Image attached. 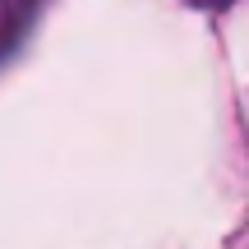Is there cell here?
I'll return each mask as SVG.
<instances>
[{"label":"cell","mask_w":249,"mask_h":249,"mask_svg":"<svg viewBox=\"0 0 249 249\" xmlns=\"http://www.w3.org/2000/svg\"><path fill=\"white\" fill-rule=\"evenodd\" d=\"M33 5H37V0H0V55L18 42V33H23Z\"/></svg>","instance_id":"obj_1"},{"label":"cell","mask_w":249,"mask_h":249,"mask_svg":"<svg viewBox=\"0 0 249 249\" xmlns=\"http://www.w3.org/2000/svg\"><path fill=\"white\" fill-rule=\"evenodd\" d=\"M198 5H213V9H222V5H231V0H198Z\"/></svg>","instance_id":"obj_2"}]
</instances>
